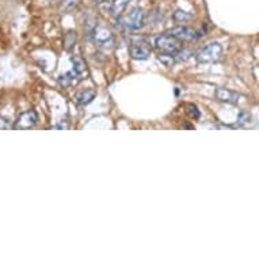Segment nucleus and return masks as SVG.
<instances>
[{"mask_svg":"<svg viewBox=\"0 0 259 259\" xmlns=\"http://www.w3.org/2000/svg\"><path fill=\"white\" fill-rule=\"evenodd\" d=\"M221 55H223V47L219 42H212L197 53V61L202 64L216 63L221 59Z\"/></svg>","mask_w":259,"mask_h":259,"instance_id":"nucleus-3","label":"nucleus"},{"mask_svg":"<svg viewBox=\"0 0 259 259\" xmlns=\"http://www.w3.org/2000/svg\"><path fill=\"white\" fill-rule=\"evenodd\" d=\"M131 0H113L110 5V13L114 17H121L122 13L126 10Z\"/></svg>","mask_w":259,"mask_h":259,"instance_id":"nucleus-9","label":"nucleus"},{"mask_svg":"<svg viewBox=\"0 0 259 259\" xmlns=\"http://www.w3.org/2000/svg\"><path fill=\"white\" fill-rule=\"evenodd\" d=\"M11 125H10V121L5 117H0V129L2 131H6V129H10Z\"/></svg>","mask_w":259,"mask_h":259,"instance_id":"nucleus-13","label":"nucleus"},{"mask_svg":"<svg viewBox=\"0 0 259 259\" xmlns=\"http://www.w3.org/2000/svg\"><path fill=\"white\" fill-rule=\"evenodd\" d=\"M118 23L119 26H121L123 30H126V31H139V30L143 29L145 25L144 10L140 9V7L133 9L127 15L119 18Z\"/></svg>","mask_w":259,"mask_h":259,"instance_id":"nucleus-2","label":"nucleus"},{"mask_svg":"<svg viewBox=\"0 0 259 259\" xmlns=\"http://www.w3.org/2000/svg\"><path fill=\"white\" fill-rule=\"evenodd\" d=\"M189 114H190L193 118H200V111H198L197 106H194V105H189Z\"/></svg>","mask_w":259,"mask_h":259,"instance_id":"nucleus-12","label":"nucleus"},{"mask_svg":"<svg viewBox=\"0 0 259 259\" xmlns=\"http://www.w3.org/2000/svg\"><path fill=\"white\" fill-rule=\"evenodd\" d=\"M167 33H170L171 35H174L175 38H178L179 41H194L197 38L196 30L186 27V26H177L172 27Z\"/></svg>","mask_w":259,"mask_h":259,"instance_id":"nucleus-6","label":"nucleus"},{"mask_svg":"<svg viewBox=\"0 0 259 259\" xmlns=\"http://www.w3.org/2000/svg\"><path fill=\"white\" fill-rule=\"evenodd\" d=\"M51 2H57V0H51Z\"/></svg>","mask_w":259,"mask_h":259,"instance_id":"nucleus-14","label":"nucleus"},{"mask_svg":"<svg viewBox=\"0 0 259 259\" xmlns=\"http://www.w3.org/2000/svg\"><path fill=\"white\" fill-rule=\"evenodd\" d=\"M155 48L160 52V55H171L177 56L179 55V52H182V44L178 38H175L174 35H171L170 33L161 34L155 38L153 42Z\"/></svg>","mask_w":259,"mask_h":259,"instance_id":"nucleus-1","label":"nucleus"},{"mask_svg":"<svg viewBox=\"0 0 259 259\" xmlns=\"http://www.w3.org/2000/svg\"><path fill=\"white\" fill-rule=\"evenodd\" d=\"M95 95H97V93H95L94 90H87V91L81 93L80 95L77 97V102H79V105L85 106V105H89V103L93 102V99L95 98Z\"/></svg>","mask_w":259,"mask_h":259,"instance_id":"nucleus-10","label":"nucleus"},{"mask_svg":"<svg viewBox=\"0 0 259 259\" xmlns=\"http://www.w3.org/2000/svg\"><path fill=\"white\" fill-rule=\"evenodd\" d=\"M38 122V115L34 110H26L18 115L17 121L14 123V129H21V131H27L34 127Z\"/></svg>","mask_w":259,"mask_h":259,"instance_id":"nucleus-4","label":"nucleus"},{"mask_svg":"<svg viewBox=\"0 0 259 259\" xmlns=\"http://www.w3.org/2000/svg\"><path fill=\"white\" fill-rule=\"evenodd\" d=\"M214 97H216L217 101L225 103H231V105H238L239 101H240V94L235 93L232 90H227V89H219L214 90Z\"/></svg>","mask_w":259,"mask_h":259,"instance_id":"nucleus-7","label":"nucleus"},{"mask_svg":"<svg viewBox=\"0 0 259 259\" xmlns=\"http://www.w3.org/2000/svg\"><path fill=\"white\" fill-rule=\"evenodd\" d=\"M191 18L190 14H187L186 11H182V10H178L177 13L174 14V19L177 22H186Z\"/></svg>","mask_w":259,"mask_h":259,"instance_id":"nucleus-11","label":"nucleus"},{"mask_svg":"<svg viewBox=\"0 0 259 259\" xmlns=\"http://www.w3.org/2000/svg\"><path fill=\"white\" fill-rule=\"evenodd\" d=\"M93 39L99 48H110L114 44V37L111 34V31L103 26H97L94 29Z\"/></svg>","mask_w":259,"mask_h":259,"instance_id":"nucleus-5","label":"nucleus"},{"mask_svg":"<svg viewBox=\"0 0 259 259\" xmlns=\"http://www.w3.org/2000/svg\"><path fill=\"white\" fill-rule=\"evenodd\" d=\"M151 47H149L148 44L145 42H137L133 44L131 49H129V53H131V57L133 60H147L149 59V56H151Z\"/></svg>","mask_w":259,"mask_h":259,"instance_id":"nucleus-8","label":"nucleus"}]
</instances>
